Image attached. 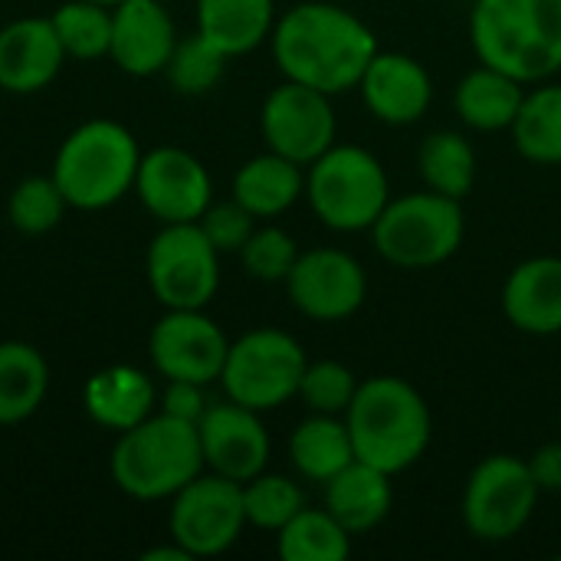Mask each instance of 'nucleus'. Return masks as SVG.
<instances>
[{
    "label": "nucleus",
    "instance_id": "nucleus-21",
    "mask_svg": "<svg viewBox=\"0 0 561 561\" xmlns=\"http://www.w3.org/2000/svg\"><path fill=\"white\" fill-rule=\"evenodd\" d=\"M82 404L99 427L122 434L154 414L158 391L148 371L135 365H108L89 375L82 388Z\"/></svg>",
    "mask_w": 561,
    "mask_h": 561
},
{
    "label": "nucleus",
    "instance_id": "nucleus-9",
    "mask_svg": "<svg viewBox=\"0 0 561 561\" xmlns=\"http://www.w3.org/2000/svg\"><path fill=\"white\" fill-rule=\"evenodd\" d=\"M539 483L533 480L529 460L513 454L483 457L463 486V526L480 542L516 539L539 506Z\"/></svg>",
    "mask_w": 561,
    "mask_h": 561
},
{
    "label": "nucleus",
    "instance_id": "nucleus-38",
    "mask_svg": "<svg viewBox=\"0 0 561 561\" xmlns=\"http://www.w3.org/2000/svg\"><path fill=\"white\" fill-rule=\"evenodd\" d=\"M204 388H207V385H197V381H168L164 391L158 394L161 414H171V417H178V421L197 424V421L204 417V411L210 408Z\"/></svg>",
    "mask_w": 561,
    "mask_h": 561
},
{
    "label": "nucleus",
    "instance_id": "nucleus-4",
    "mask_svg": "<svg viewBox=\"0 0 561 561\" xmlns=\"http://www.w3.org/2000/svg\"><path fill=\"white\" fill-rule=\"evenodd\" d=\"M108 470L112 483L131 500H171L207 470L197 424L178 421L161 411L145 417L141 424L118 434Z\"/></svg>",
    "mask_w": 561,
    "mask_h": 561
},
{
    "label": "nucleus",
    "instance_id": "nucleus-12",
    "mask_svg": "<svg viewBox=\"0 0 561 561\" xmlns=\"http://www.w3.org/2000/svg\"><path fill=\"white\" fill-rule=\"evenodd\" d=\"M260 135L270 151L309 168L319 154L335 145L339 118L332 108V95L283 79L260 108Z\"/></svg>",
    "mask_w": 561,
    "mask_h": 561
},
{
    "label": "nucleus",
    "instance_id": "nucleus-19",
    "mask_svg": "<svg viewBox=\"0 0 561 561\" xmlns=\"http://www.w3.org/2000/svg\"><path fill=\"white\" fill-rule=\"evenodd\" d=\"M66 49L49 16H23L0 30V89L10 95L43 92L62 69Z\"/></svg>",
    "mask_w": 561,
    "mask_h": 561
},
{
    "label": "nucleus",
    "instance_id": "nucleus-40",
    "mask_svg": "<svg viewBox=\"0 0 561 561\" xmlns=\"http://www.w3.org/2000/svg\"><path fill=\"white\" fill-rule=\"evenodd\" d=\"M141 561H191V556L171 539V546H161V549H151V552H145Z\"/></svg>",
    "mask_w": 561,
    "mask_h": 561
},
{
    "label": "nucleus",
    "instance_id": "nucleus-42",
    "mask_svg": "<svg viewBox=\"0 0 561 561\" xmlns=\"http://www.w3.org/2000/svg\"><path fill=\"white\" fill-rule=\"evenodd\" d=\"M164 3H168V0H164Z\"/></svg>",
    "mask_w": 561,
    "mask_h": 561
},
{
    "label": "nucleus",
    "instance_id": "nucleus-11",
    "mask_svg": "<svg viewBox=\"0 0 561 561\" xmlns=\"http://www.w3.org/2000/svg\"><path fill=\"white\" fill-rule=\"evenodd\" d=\"M247 529L243 483L204 470L181 493L171 496L168 539L191 559H214L237 546Z\"/></svg>",
    "mask_w": 561,
    "mask_h": 561
},
{
    "label": "nucleus",
    "instance_id": "nucleus-30",
    "mask_svg": "<svg viewBox=\"0 0 561 561\" xmlns=\"http://www.w3.org/2000/svg\"><path fill=\"white\" fill-rule=\"evenodd\" d=\"M276 552L283 561H345L352 552V536L325 506H306L276 533Z\"/></svg>",
    "mask_w": 561,
    "mask_h": 561
},
{
    "label": "nucleus",
    "instance_id": "nucleus-37",
    "mask_svg": "<svg viewBox=\"0 0 561 561\" xmlns=\"http://www.w3.org/2000/svg\"><path fill=\"white\" fill-rule=\"evenodd\" d=\"M197 224H201V230L207 233V240L214 243V250L220 256L240 253L243 243L250 240V233L256 230V217L240 201H233V197L230 201H220V204L214 201Z\"/></svg>",
    "mask_w": 561,
    "mask_h": 561
},
{
    "label": "nucleus",
    "instance_id": "nucleus-10",
    "mask_svg": "<svg viewBox=\"0 0 561 561\" xmlns=\"http://www.w3.org/2000/svg\"><path fill=\"white\" fill-rule=\"evenodd\" d=\"M145 276L164 309H207L220 289V253L201 224H161L145 253Z\"/></svg>",
    "mask_w": 561,
    "mask_h": 561
},
{
    "label": "nucleus",
    "instance_id": "nucleus-17",
    "mask_svg": "<svg viewBox=\"0 0 561 561\" xmlns=\"http://www.w3.org/2000/svg\"><path fill=\"white\" fill-rule=\"evenodd\" d=\"M355 89L362 92L368 115L391 128L417 125L434 102V79L427 66L394 49H378Z\"/></svg>",
    "mask_w": 561,
    "mask_h": 561
},
{
    "label": "nucleus",
    "instance_id": "nucleus-5",
    "mask_svg": "<svg viewBox=\"0 0 561 561\" xmlns=\"http://www.w3.org/2000/svg\"><path fill=\"white\" fill-rule=\"evenodd\" d=\"M141 148L135 135L112 118H89L76 125L53 161V181L76 210H105L135 191Z\"/></svg>",
    "mask_w": 561,
    "mask_h": 561
},
{
    "label": "nucleus",
    "instance_id": "nucleus-31",
    "mask_svg": "<svg viewBox=\"0 0 561 561\" xmlns=\"http://www.w3.org/2000/svg\"><path fill=\"white\" fill-rule=\"evenodd\" d=\"M53 30L66 49V59L92 62L108 56L112 43V7L95 0H66L53 13Z\"/></svg>",
    "mask_w": 561,
    "mask_h": 561
},
{
    "label": "nucleus",
    "instance_id": "nucleus-22",
    "mask_svg": "<svg viewBox=\"0 0 561 561\" xmlns=\"http://www.w3.org/2000/svg\"><path fill=\"white\" fill-rule=\"evenodd\" d=\"M325 510L339 519V526L348 536H365L371 529H378L394 506V486H391V473L365 463V460H352L342 473H335L325 486Z\"/></svg>",
    "mask_w": 561,
    "mask_h": 561
},
{
    "label": "nucleus",
    "instance_id": "nucleus-1",
    "mask_svg": "<svg viewBox=\"0 0 561 561\" xmlns=\"http://www.w3.org/2000/svg\"><path fill=\"white\" fill-rule=\"evenodd\" d=\"M270 46L283 79L342 95L358 85L378 53V36L352 10L332 0H306L276 16Z\"/></svg>",
    "mask_w": 561,
    "mask_h": 561
},
{
    "label": "nucleus",
    "instance_id": "nucleus-39",
    "mask_svg": "<svg viewBox=\"0 0 561 561\" xmlns=\"http://www.w3.org/2000/svg\"><path fill=\"white\" fill-rule=\"evenodd\" d=\"M529 470H533V480L539 483L542 493H561V440L542 444L529 457Z\"/></svg>",
    "mask_w": 561,
    "mask_h": 561
},
{
    "label": "nucleus",
    "instance_id": "nucleus-8",
    "mask_svg": "<svg viewBox=\"0 0 561 561\" xmlns=\"http://www.w3.org/2000/svg\"><path fill=\"white\" fill-rule=\"evenodd\" d=\"M309 355L283 329H253L230 342L220 385L224 394L250 411H276L299 398Z\"/></svg>",
    "mask_w": 561,
    "mask_h": 561
},
{
    "label": "nucleus",
    "instance_id": "nucleus-25",
    "mask_svg": "<svg viewBox=\"0 0 561 561\" xmlns=\"http://www.w3.org/2000/svg\"><path fill=\"white\" fill-rule=\"evenodd\" d=\"M197 33L230 59L263 46L276 26V0H197Z\"/></svg>",
    "mask_w": 561,
    "mask_h": 561
},
{
    "label": "nucleus",
    "instance_id": "nucleus-24",
    "mask_svg": "<svg viewBox=\"0 0 561 561\" xmlns=\"http://www.w3.org/2000/svg\"><path fill=\"white\" fill-rule=\"evenodd\" d=\"M526 99V82L513 79L510 72L480 62L470 69L454 92V108L460 122L473 131H510Z\"/></svg>",
    "mask_w": 561,
    "mask_h": 561
},
{
    "label": "nucleus",
    "instance_id": "nucleus-14",
    "mask_svg": "<svg viewBox=\"0 0 561 561\" xmlns=\"http://www.w3.org/2000/svg\"><path fill=\"white\" fill-rule=\"evenodd\" d=\"M230 339L204 309H164L148 335V358L164 381H220Z\"/></svg>",
    "mask_w": 561,
    "mask_h": 561
},
{
    "label": "nucleus",
    "instance_id": "nucleus-16",
    "mask_svg": "<svg viewBox=\"0 0 561 561\" xmlns=\"http://www.w3.org/2000/svg\"><path fill=\"white\" fill-rule=\"evenodd\" d=\"M204 467L233 483L260 477L270 463V434L260 411H250L237 401H220L204 411L197 421Z\"/></svg>",
    "mask_w": 561,
    "mask_h": 561
},
{
    "label": "nucleus",
    "instance_id": "nucleus-13",
    "mask_svg": "<svg viewBox=\"0 0 561 561\" xmlns=\"http://www.w3.org/2000/svg\"><path fill=\"white\" fill-rule=\"evenodd\" d=\"M283 286L293 309L312 322H345L368 299L365 266L339 247L302 250Z\"/></svg>",
    "mask_w": 561,
    "mask_h": 561
},
{
    "label": "nucleus",
    "instance_id": "nucleus-3",
    "mask_svg": "<svg viewBox=\"0 0 561 561\" xmlns=\"http://www.w3.org/2000/svg\"><path fill=\"white\" fill-rule=\"evenodd\" d=\"M470 43L480 62L536 85L561 72V0H473Z\"/></svg>",
    "mask_w": 561,
    "mask_h": 561
},
{
    "label": "nucleus",
    "instance_id": "nucleus-27",
    "mask_svg": "<svg viewBox=\"0 0 561 561\" xmlns=\"http://www.w3.org/2000/svg\"><path fill=\"white\" fill-rule=\"evenodd\" d=\"M49 394V365L30 342H0V427L30 421Z\"/></svg>",
    "mask_w": 561,
    "mask_h": 561
},
{
    "label": "nucleus",
    "instance_id": "nucleus-6",
    "mask_svg": "<svg viewBox=\"0 0 561 561\" xmlns=\"http://www.w3.org/2000/svg\"><path fill=\"white\" fill-rule=\"evenodd\" d=\"M306 201L335 233L371 230L391 201V181L378 154L362 145H332L306 168Z\"/></svg>",
    "mask_w": 561,
    "mask_h": 561
},
{
    "label": "nucleus",
    "instance_id": "nucleus-35",
    "mask_svg": "<svg viewBox=\"0 0 561 561\" xmlns=\"http://www.w3.org/2000/svg\"><path fill=\"white\" fill-rule=\"evenodd\" d=\"M358 375L335 358L309 362L302 385H299V401L309 408V414H339L345 417L355 391H358Z\"/></svg>",
    "mask_w": 561,
    "mask_h": 561
},
{
    "label": "nucleus",
    "instance_id": "nucleus-26",
    "mask_svg": "<svg viewBox=\"0 0 561 561\" xmlns=\"http://www.w3.org/2000/svg\"><path fill=\"white\" fill-rule=\"evenodd\" d=\"M352 460H355L352 434L345 417L339 414H309L289 434V463L309 483L325 486Z\"/></svg>",
    "mask_w": 561,
    "mask_h": 561
},
{
    "label": "nucleus",
    "instance_id": "nucleus-15",
    "mask_svg": "<svg viewBox=\"0 0 561 561\" xmlns=\"http://www.w3.org/2000/svg\"><path fill=\"white\" fill-rule=\"evenodd\" d=\"M135 194L161 224H197L214 204V181L197 154L178 145H161L141 154Z\"/></svg>",
    "mask_w": 561,
    "mask_h": 561
},
{
    "label": "nucleus",
    "instance_id": "nucleus-2",
    "mask_svg": "<svg viewBox=\"0 0 561 561\" xmlns=\"http://www.w3.org/2000/svg\"><path fill=\"white\" fill-rule=\"evenodd\" d=\"M345 424L355 457L391 477L411 470L434 440V417L424 394L398 375L362 381Z\"/></svg>",
    "mask_w": 561,
    "mask_h": 561
},
{
    "label": "nucleus",
    "instance_id": "nucleus-32",
    "mask_svg": "<svg viewBox=\"0 0 561 561\" xmlns=\"http://www.w3.org/2000/svg\"><path fill=\"white\" fill-rule=\"evenodd\" d=\"M227 53L217 49L207 36H201L197 30L191 36H178V46L164 66V76L171 82L174 92L181 95H207L210 89H217V82L227 72Z\"/></svg>",
    "mask_w": 561,
    "mask_h": 561
},
{
    "label": "nucleus",
    "instance_id": "nucleus-33",
    "mask_svg": "<svg viewBox=\"0 0 561 561\" xmlns=\"http://www.w3.org/2000/svg\"><path fill=\"white\" fill-rule=\"evenodd\" d=\"M66 207L69 204H66L59 184L53 181V174H33V178H23L10 191L7 220L23 237H43L59 227Z\"/></svg>",
    "mask_w": 561,
    "mask_h": 561
},
{
    "label": "nucleus",
    "instance_id": "nucleus-23",
    "mask_svg": "<svg viewBox=\"0 0 561 561\" xmlns=\"http://www.w3.org/2000/svg\"><path fill=\"white\" fill-rule=\"evenodd\" d=\"M230 197L240 201L256 220H276L299 197H306V168L266 148L237 168Z\"/></svg>",
    "mask_w": 561,
    "mask_h": 561
},
{
    "label": "nucleus",
    "instance_id": "nucleus-29",
    "mask_svg": "<svg viewBox=\"0 0 561 561\" xmlns=\"http://www.w3.org/2000/svg\"><path fill=\"white\" fill-rule=\"evenodd\" d=\"M516 151L542 168L561 164V82H536L526 89L523 108L513 122Z\"/></svg>",
    "mask_w": 561,
    "mask_h": 561
},
{
    "label": "nucleus",
    "instance_id": "nucleus-41",
    "mask_svg": "<svg viewBox=\"0 0 561 561\" xmlns=\"http://www.w3.org/2000/svg\"><path fill=\"white\" fill-rule=\"evenodd\" d=\"M95 3H105V7H115V3H122V0H95Z\"/></svg>",
    "mask_w": 561,
    "mask_h": 561
},
{
    "label": "nucleus",
    "instance_id": "nucleus-36",
    "mask_svg": "<svg viewBox=\"0 0 561 561\" xmlns=\"http://www.w3.org/2000/svg\"><path fill=\"white\" fill-rule=\"evenodd\" d=\"M299 253L302 250L293 240V233H286L276 224H266V227H256L250 233V240L243 243V250L237 256H240L247 276H253L260 283H286Z\"/></svg>",
    "mask_w": 561,
    "mask_h": 561
},
{
    "label": "nucleus",
    "instance_id": "nucleus-7",
    "mask_svg": "<svg viewBox=\"0 0 561 561\" xmlns=\"http://www.w3.org/2000/svg\"><path fill=\"white\" fill-rule=\"evenodd\" d=\"M368 233L385 263L398 270H434L463 247V201L444 197L431 187L391 197Z\"/></svg>",
    "mask_w": 561,
    "mask_h": 561
},
{
    "label": "nucleus",
    "instance_id": "nucleus-28",
    "mask_svg": "<svg viewBox=\"0 0 561 561\" xmlns=\"http://www.w3.org/2000/svg\"><path fill=\"white\" fill-rule=\"evenodd\" d=\"M417 171L424 178V184L444 197L463 201L473 187H477V174H480V158L473 141L463 131L454 128H440L431 131L421 148H417Z\"/></svg>",
    "mask_w": 561,
    "mask_h": 561
},
{
    "label": "nucleus",
    "instance_id": "nucleus-20",
    "mask_svg": "<svg viewBox=\"0 0 561 561\" xmlns=\"http://www.w3.org/2000/svg\"><path fill=\"white\" fill-rule=\"evenodd\" d=\"M503 316L513 329L549 339L561 332V256L523 260L503 283Z\"/></svg>",
    "mask_w": 561,
    "mask_h": 561
},
{
    "label": "nucleus",
    "instance_id": "nucleus-18",
    "mask_svg": "<svg viewBox=\"0 0 561 561\" xmlns=\"http://www.w3.org/2000/svg\"><path fill=\"white\" fill-rule=\"evenodd\" d=\"M178 46L174 20L164 0H122L112 7V43L108 59L128 76L164 72Z\"/></svg>",
    "mask_w": 561,
    "mask_h": 561
},
{
    "label": "nucleus",
    "instance_id": "nucleus-34",
    "mask_svg": "<svg viewBox=\"0 0 561 561\" xmlns=\"http://www.w3.org/2000/svg\"><path fill=\"white\" fill-rule=\"evenodd\" d=\"M243 510L247 526L263 533H279L299 510H306V493L293 477L283 473H260L243 483Z\"/></svg>",
    "mask_w": 561,
    "mask_h": 561
}]
</instances>
